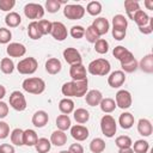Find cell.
<instances>
[{
  "label": "cell",
  "instance_id": "1",
  "mask_svg": "<svg viewBox=\"0 0 153 153\" xmlns=\"http://www.w3.org/2000/svg\"><path fill=\"white\" fill-rule=\"evenodd\" d=\"M87 88H88V80H80V81H67L62 85L61 87V92L63 96H66V98H71V97H82L87 93Z\"/></svg>",
  "mask_w": 153,
  "mask_h": 153
},
{
  "label": "cell",
  "instance_id": "2",
  "mask_svg": "<svg viewBox=\"0 0 153 153\" xmlns=\"http://www.w3.org/2000/svg\"><path fill=\"white\" fill-rule=\"evenodd\" d=\"M111 65L106 59H96L91 61L87 66L88 73L92 75H99V76H105L110 73Z\"/></svg>",
  "mask_w": 153,
  "mask_h": 153
},
{
  "label": "cell",
  "instance_id": "3",
  "mask_svg": "<svg viewBox=\"0 0 153 153\" xmlns=\"http://www.w3.org/2000/svg\"><path fill=\"white\" fill-rule=\"evenodd\" d=\"M22 87L25 92L31 93V94H41L44 92L45 90V82L42 78H37V76H32V78H27L23 81Z\"/></svg>",
  "mask_w": 153,
  "mask_h": 153
},
{
  "label": "cell",
  "instance_id": "4",
  "mask_svg": "<svg viewBox=\"0 0 153 153\" xmlns=\"http://www.w3.org/2000/svg\"><path fill=\"white\" fill-rule=\"evenodd\" d=\"M37 67H38V62L35 57H25L23 60H20L17 65V71L20 73V74H24V75H30V74H33L36 71H37Z\"/></svg>",
  "mask_w": 153,
  "mask_h": 153
},
{
  "label": "cell",
  "instance_id": "5",
  "mask_svg": "<svg viewBox=\"0 0 153 153\" xmlns=\"http://www.w3.org/2000/svg\"><path fill=\"white\" fill-rule=\"evenodd\" d=\"M100 130L106 137H114L117 130V123L111 115H104L100 118Z\"/></svg>",
  "mask_w": 153,
  "mask_h": 153
},
{
  "label": "cell",
  "instance_id": "6",
  "mask_svg": "<svg viewBox=\"0 0 153 153\" xmlns=\"http://www.w3.org/2000/svg\"><path fill=\"white\" fill-rule=\"evenodd\" d=\"M63 16L69 20H78L85 16V8L79 4H67L63 8Z\"/></svg>",
  "mask_w": 153,
  "mask_h": 153
},
{
  "label": "cell",
  "instance_id": "7",
  "mask_svg": "<svg viewBox=\"0 0 153 153\" xmlns=\"http://www.w3.org/2000/svg\"><path fill=\"white\" fill-rule=\"evenodd\" d=\"M24 14L26 18L32 19V22H36V19H41L44 16V7L36 2H29L24 6Z\"/></svg>",
  "mask_w": 153,
  "mask_h": 153
},
{
  "label": "cell",
  "instance_id": "8",
  "mask_svg": "<svg viewBox=\"0 0 153 153\" xmlns=\"http://www.w3.org/2000/svg\"><path fill=\"white\" fill-rule=\"evenodd\" d=\"M8 102H10V105L16 111H24L26 109V99L20 91H13L10 94Z\"/></svg>",
  "mask_w": 153,
  "mask_h": 153
},
{
  "label": "cell",
  "instance_id": "9",
  "mask_svg": "<svg viewBox=\"0 0 153 153\" xmlns=\"http://www.w3.org/2000/svg\"><path fill=\"white\" fill-rule=\"evenodd\" d=\"M115 103H116V106H118L120 109H123V110L130 108L131 103H133L130 92L127 90H120L115 96Z\"/></svg>",
  "mask_w": 153,
  "mask_h": 153
},
{
  "label": "cell",
  "instance_id": "10",
  "mask_svg": "<svg viewBox=\"0 0 153 153\" xmlns=\"http://www.w3.org/2000/svg\"><path fill=\"white\" fill-rule=\"evenodd\" d=\"M50 35L53 36L54 39L56 41H65L68 36V31H67V27L65 26L63 23L61 22H53L51 23V31H50Z\"/></svg>",
  "mask_w": 153,
  "mask_h": 153
},
{
  "label": "cell",
  "instance_id": "11",
  "mask_svg": "<svg viewBox=\"0 0 153 153\" xmlns=\"http://www.w3.org/2000/svg\"><path fill=\"white\" fill-rule=\"evenodd\" d=\"M120 62H121L122 72H126V73H133L139 68V62L136 61L131 51H129Z\"/></svg>",
  "mask_w": 153,
  "mask_h": 153
},
{
  "label": "cell",
  "instance_id": "12",
  "mask_svg": "<svg viewBox=\"0 0 153 153\" xmlns=\"http://www.w3.org/2000/svg\"><path fill=\"white\" fill-rule=\"evenodd\" d=\"M62 55H63L65 61H66L68 65H71V66L76 65V63H81V61H82L81 54H80L79 50H76L75 48H71V47H69V48H66V49L63 50Z\"/></svg>",
  "mask_w": 153,
  "mask_h": 153
},
{
  "label": "cell",
  "instance_id": "13",
  "mask_svg": "<svg viewBox=\"0 0 153 153\" xmlns=\"http://www.w3.org/2000/svg\"><path fill=\"white\" fill-rule=\"evenodd\" d=\"M6 53L10 57H22V56L25 55L26 48L22 43L12 42V43H8V45L6 48Z\"/></svg>",
  "mask_w": 153,
  "mask_h": 153
},
{
  "label": "cell",
  "instance_id": "14",
  "mask_svg": "<svg viewBox=\"0 0 153 153\" xmlns=\"http://www.w3.org/2000/svg\"><path fill=\"white\" fill-rule=\"evenodd\" d=\"M69 75L75 81H80V80H86L87 79L86 68H85V66L82 63H76V65L71 66V68H69Z\"/></svg>",
  "mask_w": 153,
  "mask_h": 153
},
{
  "label": "cell",
  "instance_id": "15",
  "mask_svg": "<svg viewBox=\"0 0 153 153\" xmlns=\"http://www.w3.org/2000/svg\"><path fill=\"white\" fill-rule=\"evenodd\" d=\"M124 81H126V74L122 71H115V72L110 73V75L108 76V84L112 88L121 87L124 84Z\"/></svg>",
  "mask_w": 153,
  "mask_h": 153
},
{
  "label": "cell",
  "instance_id": "16",
  "mask_svg": "<svg viewBox=\"0 0 153 153\" xmlns=\"http://www.w3.org/2000/svg\"><path fill=\"white\" fill-rule=\"evenodd\" d=\"M69 129H71L72 137L76 141H85L90 135L88 129L85 126H81V124H75V126L71 127Z\"/></svg>",
  "mask_w": 153,
  "mask_h": 153
},
{
  "label": "cell",
  "instance_id": "17",
  "mask_svg": "<svg viewBox=\"0 0 153 153\" xmlns=\"http://www.w3.org/2000/svg\"><path fill=\"white\" fill-rule=\"evenodd\" d=\"M103 99V94L99 90H90L87 91V93L85 94V100L86 104L90 106H97L99 105V103Z\"/></svg>",
  "mask_w": 153,
  "mask_h": 153
},
{
  "label": "cell",
  "instance_id": "18",
  "mask_svg": "<svg viewBox=\"0 0 153 153\" xmlns=\"http://www.w3.org/2000/svg\"><path fill=\"white\" fill-rule=\"evenodd\" d=\"M49 121V115L48 112H45L44 110H38L36 111L33 115H32V118H31V122L35 127L37 128H43Z\"/></svg>",
  "mask_w": 153,
  "mask_h": 153
},
{
  "label": "cell",
  "instance_id": "19",
  "mask_svg": "<svg viewBox=\"0 0 153 153\" xmlns=\"http://www.w3.org/2000/svg\"><path fill=\"white\" fill-rule=\"evenodd\" d=\"M92 26L94 27V30L98 32L99 36H103L105 33H108L109 29H110V24L108 22L106 18L104 17H99V18H96L92 23Z\"/></svg>",
  "mask_w": 153,
  "mask_h": 153
},
{
  "label": "cell",
  "instance_id": "20",
  "mask_svg": "<svg viewBox=\"0 0 153 153\" xmlns=\"http://www.w3.org/2000/svg\"><path fill=\"white\" fill-rule=\"evenodd\" d=\"M137 131L142 136H149L153 133V126L151 121L147 118H140L137 122Z\"/></svg>",
  "mask_w": 153,
  "mask_h": 153
},
{
  "label": "cell",
  "instance_id": "21",
  "mask_svg": "<svg viewBox=\"0 0 153 153\" xmlns=\"http://www.w3.org/2000/svg\"><path fill=\"white\" fill-rule=\"evenodd\" d=\"M61 69H62V63H61V61L57 57H50V59L47 60V62H45V71L49 74H51V75L57 74Z\"/></svg>",
  "mask_w": 153,
  "mask_h": 153
},
{
  "label": "cell",
  "instance_id": "22",
  "mask_svg": "<svg viewBox=\"0 0 153 153\" xmlns=\"http://www.w3.org/2000/svg\"><path fill=\"white\" fill-rule=\"evenodd\" d=\"M50 142H51V145H54L56 147H61V146L66 145V142H67V134L65 131L57 129V130L51 133Z\"/></svg>",
  "mask_w": 153,
  "mask_h": 153
},
{
  "label": "cell",
  "instance_id": "23",
  "mask_svg": "<svg viewBox=\"0 0 153 153\" xmlns=\"http://www.w3.org/2000/svg\"><path fill=\"white\" fill-rule=\"evenodd\" d=\"M134 122H135V120H134L133 114L127 112V111L122 112L118 117V123H120L121 128H123V129H130L134 126Z\"/></svg>",
  "mask_w": 153,
  "mask_h": 153
},
{
  "label": "cell",
  "instance_id": "24",
  "mask_svg": "<svg viewBox=\"0 0 153 153\" xmlns=\"http://www.w3.org/2000/svg\"><path fill=\"white\" fill-rule=\"evenodd\" d=\"M139 67L145 73H148V74L153 73V55L148 54V55L143 56L141 59V61L139 62Z\"/></svg>",
  "mask_w": 153,
  "mask_h": 153
},
{
  "label": "cell",
  "instance_id": "25",
  "mask_svg": "<svg viewBox=\"0 0 153 153\" xmlns=\"http://www.w3.org/2000/svg\"><path fill=\"white\" fill-rule=\"evenodd\" d=\"M59 110L63 115H69L74 111V102L71 98H63L59 103Z\"/></svg>",
  "mask_w": 153,
  "mask_h": 153
},
{
  "label": "cell",
  "instance_id": "26",
  "mask_svg": "<svg viewBox=\"0 0 153 153\" xmlns=\"http://www.w3.org/2000/svg\"><path fill=\"white\" fill-rule=\"evenodd\" d=\"M56 127L59 130H62V131H66L68 130L71 127H72V121L69 118L68 115H59L56 117Z\"/></svg>",
  "mask_w": 153,
  "mask_h": 153
},
{
  "label": "cell",
  "instance_id": "27",
  "mask_svg": "<svg viewBox=\"0 0 153 153\" xmlns=\"http://www.w3.org/2000/svg\"><path fill=\"white\" fill-rule=\"evenodd\" d=\"M22 23V17L17 12H10L5 17V24L8 27H17Z\"/></svg>",
  "mask_w": 153,
  "mask_h": 153
},
{
  "label": "cell",
  "instance_id": "28",
  "mask_svg": "<svg viewBox=\"0 0 153 153\" xmlns=\"http://www.w3.org/2000/svg\"><path fill=\"white\" fill-rule=\"evenodd\" d=\"M73 117L76 121V123L84 124L90 120V112L84 108H79V109L73 111Z\"/></svg>",
  "mask_w": 153,
  "mask_h": 153
},
{
  "label": "cell",
  "instance_id": "29",
  "mask_svg": "<svg viewBox=\"0 0 153 153\" xmlns=\"http://www.w3.org/2000/svg\"><path fill=\"white\" fill-rule=\"evenodd\" d=\"M23 140H24V145L25 146L31 147V146L36 145V142L38 140V135L33 129H26V130H24Z\"/></svg>",
  "mask_w": 153,
  "mask_h": 153
},
{
  "label": "cell",
  "instance_id": "30",
  "mask_svg": "<svg viewBox=\"0 0 153 153\" xmlns=\"http://www.w3.org/2000/svg\"><path fill=\"white\" fill-rule=\"evenodd\" d=\"M27 35H29V37L31 39H39L43 36L37 20L36 22H31L29 24V26H27Z\"/></svg>",
  "mask_w": 153,
  "mask_h": 153
},
{
  "label": "cell",
  "instance_id": "31",
  "mask_svg": "<svg viewBox=\"0 0 153 153\" xmlns=\"http://www.w3.org/2000/svg\"><path fill=\"white\" fill-rule=\"evenodd\" d=\"M124 8H126V12H127V16L129 17V19L133 20L134 14L140 10V5H139L137 1H134V0H126V1H124Z\"/></svg>",
  "mask_w": 153,
  "mask_h": 153
},
{
  "label": "cell",
  "instance_id": "32",
  "mask_svg": "<svg viewBox=\"0 0 153 153\" xmlns=\"http://www.w3.org/2000/svg\"><path fill=\"white\" fill-rule=\"evenodd\" d=\"M149 18H151V17H148V14H147L145 11L139 10V11L134 14L133 20L135 22V24H136L139 27H142V26H145V25H147V24H148Z\"/></svg>",
  "mask_w": 153,
  "mask_h": 153
},
{
  "label": "cell",
  "instance_id": "33",
  "mask_svg": "<svg viewBox=\"0 0 153 153\" xmlns=\"http://www.w3.org/2000/svg\"><path fill=\"white\" fill-rule=\"evenodd\" d=\"M23 136H24V130L20 129V128H16L11 131L10 134V137H11V142L16 146H24V140H23Z\"/></svg>",
  "mask_w": 153,
  "mask_h": 153
},
{
  "label": "cell",
  "instance_id": "34",
  "mask_svg": "<svg viewBox=\"0 0 153 153\" xmlns=\"http://www.w3.org/2000/svg\"><path fill=\"white\" fill-rule=\"evenodd\" d=\"M35 148L38 153H48L51 148V142L47 137H39L35 145Z\"/></svg>",
  "mask_w": 153,
  "mask_h": 153
},
{
  "label": "cell",
  "instance_id": "35",
  "mask_svg": "<svg viewBox=\"0 0 153 153\" xmlns=\"http://www.w3.org/2000/svg\"><path fill=\"white\" fill-rule=\"evenodd\" d=\"M128 26V20L123 14H116L112 18V29H118V30H127Z\"/></svg>",
  "mask_w": 153,
  "mask_h": 153
},
{
  "label": "cell",
  "instance_id": "36",
  "mask_svg": "<svg viewBox=\"0 0 153 153\" xmlns=\"http://www.w3.org/2000/svg\"><path fill=\"white\" fill-rule=\"evenodd\" d=\"M99 106L104 114H110L116 109V103L112 98H103L99 103Z\"/></svg>",
  "mask_w": 153,
  "mask_h": 153
},
{
  "label": "cell",
  "instance_id": "37",
  "mask_svg": "<svg viewBox=\"0 0 153 153\" xmlns=\"http://www.w3.org/2000/svg\"><path fill=\"white\" fill-rule=\"evenodd\" d=\"M105 149V141L100 137H94L90 142V151L92 153H102Z\"/></svg>",
  "mask_w": 153,
  "mask_h": 153
},
{
  "label": "cell",
  "instance_id": "38",
  "mask_svg": "<svg viewBox=\"0 0 153 153\" xmlns=\"http://www.w3.org/2000/svg\"><path fill=\"white\" fill-rule=\"evenodd\" d=\"M14 62L10 57H4L0 62V69L5 74H12L14 71Z\"/></svg>",
  "mask_w": 153,
  "mask_h": 153
},
{
  "label": "cell",
  "instance_id": "39",
  "mask_svg": "<svg viewBox=\"0 0 153 153\" xmlns=\"http://www.w3.org/2000/svg\"><path fill=\"white\" fill-rule=\"evenodd\" d=\"M134 153H147V151L149 149V143L141 139V140H136L134 143H133V148Z\"/></svg>",
  "mask_w": 153,
  "mask_h": 153
},
{
  "label": "cell",
  "instance_id": "40",
  "mask_svg": "<svg viewBox=\"0 0 153 153\" xmlns=\"http://www.w3.org/2000/svg\"><path fill=\"white\" fill-rule=\"evenodd\" d=\"M85 11H86L90 16L96 17V16L100 14V12H102V4H100L99 1H91V2L87 4Z\"/></svg>",
  "mask_w": 153,
  "mask_h": 153
},
{
  "label": "cell",
  "instance_id": "41",
  "mask_svg": "<svg viewBox=\"0 0 153 153\" xmlns=\"http://www.w3.org/2000/svg\"><path fill=\"white\" fill-rule=\"evenodd\" d=\"M115 145L118 147V149H121V148H129V147H131L133 141H131V139L128 135H120V136L116 137Z\"/></svg>",
  "mask_w": 153,
  "mask_h": 153
},
{
  "label": "cell",
  "instance_id": "42",
  "mask_svg": "<svg viewBox=\"0 0 153 153\" xmlns=\"http://www.w3.org/2000/svg\"><path fill=\"white\" fill-rule=\"evenodd\" d=\"M85 37H86V39H87V42H90V43H96L99 38H100V36L98 35V32L94 30V27L92 26V25H90L86 30H85V35H84Z\"/></svg>",
  "mask_w": 153,
  "mask_h": 153
},
{
  "label": "cell",
  "instance_id": "43",
  "mask_svg": "<svg viewBox=\"0 0 153 153\" xmlns=\"http://www.w3.org/2000/svg\"><path fill=\"white\" fill-rule=\"evenodd\" d=\"M94 50L98 54H106L109 51V42L104 38H99L94 43Z\"/></svg>",
  "mask_w": 153,
  "mask_h": 153
},
{
  "label": "cell",
  "instance_id": "44",
  "mask_svg": "<svg viewBox=\"0 0 153 153\" xmlns=\"http://www.w3.org/2000/svg\"><path fill=\"white\" fill-rule=\"evenodd\" d=\"M61 1L57 0H47L45 1V10L49 13H56L61 7Z\"/></svg>",
  "mask_w": 153,
  "mask_h": 153
},
{
  "label": "cell",
  "instance_id": "45",
  "mask_svg": "<svg viewBox=\"0 0 153 153\" xmlns=\"http://www.w3.org/2000/svg\"><path fill=\"white\" fill-rule=\"evenodd\" d=\"M69 33H71V36H72L73 38L79 39V38H81V37H84V35H85V27L81 26V25H73V26L71 27Z\"/></svg>",
  "mask_w": 153,
  "mask_h": 153
},
{
  "label": "cell",
  "instance_id": "46",
  "mask_svg": "<svg viewBox=\"0 0 153 153\" xmlns=\"http://www.w3.org/2000/svg\"><path fill=\"white\" fill-rule=\"evenodd\" d=\"M129 51H130V50H128V49L124 48L123 45H117V47L114 48V50H112V55H114L118 61H121V60H122Z\"/></svg>",
  "mask_w": 153,
  "mask_h": 153
},
{
  "label": "cell",
  "instance_id": "47",
  "mask_svg": "<svg viewBox=\"0 0 153 153\" xmlns=\"http://www.w3.org/2000/svg\"><path fill=\"white\" fill-rule=\"evenodd\" d=\"M12 38V32L6 27H0V44L10 43Z\"/></svg>",
  "mask_w": 153,
  "mask_h": 153
},
{
  "label": "cell",
  "instance_id": "48",
  "mask_svg": "<svg viewBox=\"0 0 153 153\" xmlns=\"http://www.w3.org/2000/svg\"><path fill=\"white\" fill-rule=\"evenodd\" d=\"M51 23H53V22H49V20H47V19H41V20H38V25H39V29H41L43 36L50 33V31H51Z\"/></svg>",
  "mask_w": 153,
  "mask_h": 153
},
{
  "label": "cell",
  "instance_id": "49",
  "mask_svg": "<svg viewBox=\"0 0 153 153\" xmlns=\"http://www.w3.org/2000/svg\"><path fill=\"white\" fill-rule=\"evenodd\" d=\"M16 5V0H0V10L4 12L11 11Z\"/></svg>",
  "mask_w": 153,
  "mask_h": 153
},
{
  "label": "cell",
  "instance_id": "50",
  "mask_svg": "<svg viewBox=\"0 0 153 153\" xmlns=\"http://www.w3.org/2000/svg\"><path fill=\"white\" fill-rule=\"evenodd\" d=\"M10 135V126L5 121H0V140L6 139Z\"/></svg>",
  "mask_w": 153,
  "mask_h": 153
},
{
  "label": "cell",
  "instance_id": "51",
  "mask_svg": "<svg viewBox=\"0 0 153 153\" xmlns=\"http://www.w3.org/2000/svg\"><path fill=\"white\" fill-rule=\"evenodd\" d=\"M139 31H140L141 33H143V35H149V33H152V31H153V18H152V17L149 18V22H148L147 25H145V26H142V27H139Z\"/></svg>",
  "mask_w": 153,
  "mask_h": 153
},
{
  "label": "cell",
  "instance_id": "52",
  "mask_svg": "<svg viewBox=\"0 0 153 153\" xmlns=\"http://www.w3.org/2000/svg\"><path fill=\"white\" fill-rule=\"evenodd\" d=\"M126 30H118V29H112V37L117 41H122L126 37Z\"/></svg>",
  "mask_w": 153,
  "mask_h": 153
},
{
  "label": "cell",
  "instance_id": "53",
  "mask_svg": "<svg viewBox=\"0 0 153 153\" xmlns=\"http://www.w3.org/2000/svg\"><path fill=\"white\" fill-rule=\"evenodd\" d=\"M0 153H16V149L10 143H1L0 145Z\"/></svg>",
  "mask_w": 153,
  "mask_h": 153
},
{
  "label": "cell",
  "instance_id": "54",
  "mask_svg": "<svg viewBox=\"0 0 153 153\" xmlns=\"http://www.w3.org/2000/svg\"><path fill=\"white\" fill-rule=\"evenodd\" d=\"M7 115H8V105L7 103L0 100V120L5 118Z\"/></svg>",
  "mask_w": 153,
  "mask_h": 153
},
{
  "label": "cell",
  "instance_id": "55",
  "mask_svg": "<svg viewBox=\"0 0 153 153\" xmlns=\"http://www.w3.org/2000/svg\"><path fill=\"white\" fill-rule=\"evenodd\" d=\"M68 151L71 153H84V147L80 143H72Z\"/></svg>",
  "mask_w": 153,
  "mask_h": 153
},
{
  "label": "cell",
  "instance_id": "56",
  "mask_svg": "<svg viewBox=\"0 0 153 153\" xmlns=\"http://www.w3.org/2000/svg\"><path fill=\"white\" fill-rule=\"evenodd\" d=\"M143 4L147 7V10H151V11L153 10V0H146Z\"/></svg>",
  "mask_w": 153,
  "mask_h": 153
},
{
  "label": "cell",
  "instance_id": "57",
  "mask_svg": "<svg viewBox=\"0 0 153 153\" xmlns=\"http://www.w3.org/2000/svg\"><path fill=\"white\" fill-rule=\"evenodd\" d=\"M5 96H6V88H5V86L0 85V100H1Z\"/></svg>",
  "mask_w": 153,
  "mask_h": 153
},
{
  "label": "cell",
  "instance_id": "58",
  "mask_svg": "<svg viewBox=\"0 0 153 153\" xmlns=\"http://www.w3.org/2000/svg\"><path fill=\"white\" fill-rule=\"evenodd\" d=\"M118 153H134V151L131 149V147H129V148H121V149H118Z\"/></svg>",
  "mask_w": 153,
  "mask_h": 153
},
{
  "label": "cell",
  "instance_id": "59",
  "mask_svg": "<svg viewBox=\"0 0 153 153\" xmlns=\"http://www.w3.org/2000/svg\"><path fill=\"white\" fill-rule=\"evenodd\" d=\"M59 153H71L69 151H61V152H59Z\"/></svg>",
  "mask_w": 153,
  "mask_h": 153
}]
</instances>
